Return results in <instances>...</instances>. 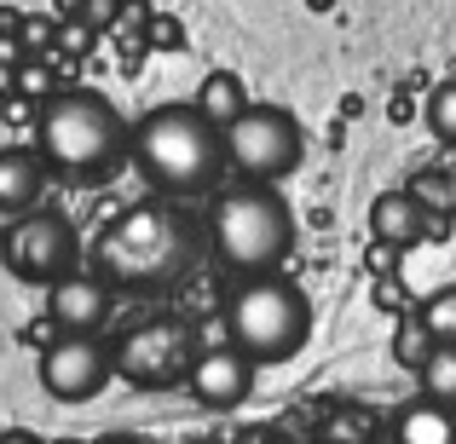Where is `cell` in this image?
I'll list each match as a JSON object with an SVG mask.
<instances>
[{
    "mask_svg": "<svg viewBox=\"0 0 456 444\" xmlns=\"http://www.w3.org/2000/svg\"><path fill=\"white\" fill-rule=\"evenodd\" d=\"M0 260H6V271L18 283L46 289V283L69 278V271L81 266V237H76V225H69L64 214L29 208V214H18V220L6 225V237H0Z\"/></svg>",
    "mask_w": 456,
    "mask_h": 444,
    "instance_id": "52a82bcc",
    "label": "cell"
},
{
    "mask_svg": "<svg viewBox=\"0 0 456 444\" xmlns=\"http://www.w3.org/2000/svg\"><path fill=\"white\" fill-rule=\"evenodd\" d=\"M134 162L162 197H214L232 174L225 127H214L197 104H156L134 127Z\"/></svg>",
    "mask_w": 456,
    "mask_h": 444,
    "instance_id": "7a4b0ae2",
    "label": "cell"
},
{
    "mask_svg": "<svg viewBox=\"0 0 456 444\" xmlns=\"http://www.w3.org/2000/svg\"><path fill=\"white\" fill-rule=\"evenodd\" d=\"M0 444H46V439H35L29 427H6V433H0Z\"/></svg>",
    "mask_w": 456,
    "mask_h": 444,
    "instance_id": "44dd1931",
    "label": "cell"
},
{
    "mask_svg": "<svg viewBox=\"0 0 456 444\" xmlns=\"http://www.w3.org/2000/svg\"><path fill=\"white\" fill-rule=\"evenodd\" d=\"M393 444H456V404L439 399H411L393 416Z\"/></svg>",
    "mask_w": 456,
    "mask_h": 444,
    "instance_id": "5bb4252c",
    "label": "cell"
},
{
    "mask_svg": "<svg viewBox=\"0 0 456 444\" xmlns=\"http://www.w3.org/2000/svg\"><path fill=\"white\" fill-rule=\"evenodd\" d=\"M422 231H428V208H422L416 190H381V197L370 202V237H376V243L411 248V243H422Z\"/></svg>",
    "mask_w": 456,
    "mask_h": 444,
    "instance_id": "4fadbf2b",
    "label": "cell"
},
{
    "mask_svg": "<svg viewBox=\"0 0 456 444\" xmlns=\"http://www.w3.org/2000/svg\"><path fill=\"white\" fill-rule=\"evenodd\" d=\"M116 289L99 278V271H69V278L46 283V318L58 323L64 335H99V323L110 318Z\"/></svg>",
    "mask_w": 456,
    "mask_h": 444,
    "instance_id": "8fae6325",
    "label": "cell"
},
{
    "mask_svg": "<svg viewBox=\"0 0 456 444\" xmlns=\"http://www.w3.org/2000/svg\"><path fill=\"white\" fill-rule=\"evenodd\" d=\"M225 335H232V346H243L255 364H289L312 341V300H306L301 283L283 278V271L243 278L225 295Z\"/></svg>",
    "mask_w": 456,
    "mask_h": 444,
    "instance_id": "5b68a950",
    "label": "cell"
},
{
    "mask_svg": "<svg viewBox=\"0 0 456 444\" xmlns=\"http://www.w3.org/2000/svg\"><path fill=\"white\" fill-rule=\"evenodd\" d=\"M428 127H434V139L456 145V81H439L434 87V99H428Z\"/></svg>",
    "mask_w": 456,
    "mask_h": 444,
    "instance_id": "d6986e66",
    "label": "cell"
},
{
    "mask_svg": "<svg viewBox=\"0 0 456 444\" xmlns=\"http://www.w3.org/2000/svg\"><path fill=\"white\" fill-rule=\"evenodd\" d=\"M58 444H76V439H58Z\"/></svg>",
    "mask_w": 456,
    "mask_h": 444,
    "instance_id": "d4e9b609",
    "label": "cell"
},
{
    "mask_svg": "<svg viewBox=\"0 0 456 444\" xmlns=\"http://www.w3.org/2000/svg\"><path fill=\"white\" fill-rule=\"evenodd\" d=\"M237 444H266V439H260V433H248V439H237Z\"/></svg>",
    "mask_w": 456,
    "mask_h": 444,
    "instance_id": "cb8c5ba5",
    "label": "cell"
},
{
    "mask_svg": "<svg viewBox=\"0 0 456 444\" xmlns=\"http://www.w3.org/2000/svg\"><path fill=\"white\" fill-rule=\"evenodd\" d=\"M191 104H197V110L208 116L214 127H232L237 116H243L248 104H255V99H248L243 76H232V69H208V76H202V87H197V99H191Z\"/></svg>",
    "mask_w": 456,
    "mask_h": 444,
    "instance_id": "9a60e30c",
    "label": "cell"
},
{
    "mask_svg": "<svg viewBox=\"0 0 456 444\" xmlns=\"http://www.w3.org/2000/svg\"><path fill=\"white\" fill-rule=\"evenodd\" d=\"M35 375H41V387L53 392L58 404H87L93 392L116 375V358L99 335H58V341L41 346Z\"/></svg>",
    "mask_w": 456,
    "mask_h": 444,
    "instance_id": "9c48e42d",
    "label": "cell"
},
{
    "mask_svg": "<svg viewBox=\"0 0 456 444\" xmlns=\"http://www.w3.org/2000/svg\"><path fill=\"white\" fill-rule=\"evenodd\" d=\"M416 318L428 323V335H434V341H456V283H445V289L428 295Z\"/></svg>",
    "mask_w": 456,
    "mask_h": 444,
    "instance_id": "e0dca14e",
    "label": "cell"
},
{
    "mask_svg": "<svg viewBox=\"0 0 456 444\" xmlns=\"http://www.w3.org/2000/svg\"><path fill=\"white\" fill-rule=\"evenodd\" d=\"M434 352V335H428L422 318H404L399 329H393V358H399L404 369H422V358Z\"/></svg>",
    "mask_w": 456,
    "mask_h": 444,
    "instance_id": "ac0fdd59",
    "label": "cell"
},
{
    "mask_svg": "<svg viewBox=\"0 0 456 444\" xmlns=\"http://www.w3.org/2000/svg\"><path fill=\"white\" fill-rule=\"evenodd\" d=\"M255 358L243 352V346H202L197 352V364H191V375H185V387H191V399L202 404V410H237V404L255 392Z\"/></svg>",
    "mask_w": 456,
    "mask_h": 444,
    "instance_id": "30bf717a",
    "label": "cell"
},
{
    "mask_svg": "<svg viewBox=\"0 0 456 444\" xmlns=\"http://www.w3.org/2000/svg\"><path fill=\"white\" fill-rule=\"evenodd\" d=\"M191 444H208V439H191Z\"/></svg>",
    "mask_w": 456,
    "mask_h": 444,
    "instance_id": "484cf974",
    "label": "cell"
},
{
    "mask_svg": "<svg viewBox=\"0 0 456 444\" xmlns=\"http://www.w3.org/2000/svg\"><path fill=\"white\" fill-rule=\"evenodd\" d=\"M93 444H151V439H139V433H104V439H93Z\"/></svg>",
    "mask_w": 456,
    "mask_h": 444,
    "instance_id": "603a6c76",
    "label": "cell"
},
{
    "mask_svg": "<svg viewBox=\"0 0 456 444\" xmlns=\"http://www.w3.org/2000/svg\"><path fill=\"white\" fill-rule=\"evenodd\" d=\"M225 156H232L237 179L283 185L306 156V133H301V122H295V110H283V104H248V110L225 127Z\"/></svg>",
    "mask_w": 456,
    "mask_h": 444,
    "instance_id": "8992f818",
    "label": "cell"
},
{
    "mask_svg": "<svg viewBox=\"0 0 456 444\" xmlns=\"http://www.w3.org/2000/svg\"><path fill=\"white\" fill-rule=\"evenodd\" d=\"M35 150L46 156V167L76 185H93V179H110L122 167V156H134V127L122 122L104 93L93 87H69L53 93L35 116Z\"/></svg>",
    "mask_w": 456,
    "mask_h": 444,
    "instance_id": "3957f363",
    "label": "cell"
},
{
    "mask_svg": "<svg viewBox=\"0 0 456 444\" xmlns=\"http://www.w3.org/2000/svg\"><path fill=\"white\" fill-rule=\"evenodd\" d=\"M197 248H202V225L179 197L134 202L93 237L87 271H99L110 289H167L174 278L191 271Z\"/></svg>",
    "mask_w": 456,
    "mask_h": 444,
    "instance_id": "6da1fadb",
    "label": "cell"
},
{
    "mask_svg": "<svg viewBox=\"0 0 456 444\" xmlns=\"http://www.w3.org/2000/svg\"><path fill=\"white\" fill-rule=\"evenodd\" d=\"M197 352H202L197 335H191V323H179V318H145L110 346L116 375L134 381V387H151V392L179 387V381L191 375V364H197Z\"/></svg>",
    "mask_w": 456,
    "mask_h": 444,
    "instance_id": "ba28073f",
    "label": "cell"
},
{
    "mask_svg": "<svg viewBox=\"0 0 456 444\" xmlns=\"http://www.w3.org/2000/svg\"><path fill=\"white\" fill-rule=\"evenodd\" d=\"M370 427H376V422H370L364 410H353V404H346V410H335L330 422H323V439H330V444H364Z\"/></svg>",
    "mask_w": 456,
    "mask_h": 444,
    "instance_id": "ffe728a7",
    "label": "cell"
},
{
    "mask_svg": "<svg viewBox=\"0 0 456 444\" xmlns=\"http://www.w3.org/2000/svg\"><path fill=\"white\" fill-rule=\"evenodd\" d=\"M208 248L237 271V278H260V271H283L295 248V208L283 202L278 185H243L214 190L208 208Z\"/></svg>",
    "mask_w": 456,
    "mask_h": 444,
    "instance_id": "277c9868",
    "label": "cell"
},
{
    "mask_svg": "<svg viewBox=\"0 0 456 444\" xmlns=\"http://www.w3.org/2000/svg\"><path fill=\"white\" fill-rule=\"evenodd\" d=\"M46 190V156L35 145H6L0 150V214H29Z\"/></svg>",
    "mask_w": 456,
    "mask_h": 444,
    "instance_id": "7c38bea8",
    "label": "cell"
},
{
    "mask_svg": "<svg viewBox=\"0 0 456 444\" xmlns=\"http://www.w3.org/2000/svg\"><path fill=\"white\" fill-rule=\"evenodd\" d=\"M18 87H23V93H46V81H41V69H35V64H29V69H23V81H18Z\"/></svg>",
    "mask_w": 456,
    "mask_h": 444,
    "instance_id": "7402d4cb",
    "label": "cell"
},
{
    "mask_svg": "<svg viewBox=\"0 0 456 444\" xmlns=\"http://www.w3.org/2000/svg\"><path fill=\"white\" fill-rule=\"evenodd\" d=\"M422 392L439 404H456V341H434V352L422 358Z\"/></svg>",
    "mask_w": 456,
    "mask_h": 444,
    "instance_id": "2e32d148",
    "label": "cell"
}]
</instances>
